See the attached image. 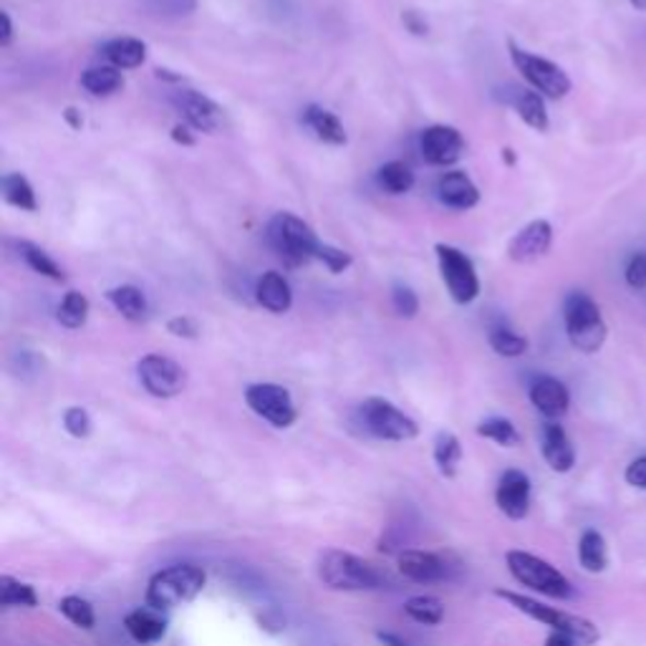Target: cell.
Wrapping results in <instances>:
<instances>
[{
    "label": "cell",
    "instance_id": "10",
    "mask_svg": "<svg viewBox=\"0 0 646 646\" xmlns=\"http://www.w3.org/2000/svg\"><path fill=\"white\" fill-rule=\"evenodd\" d=\"M137 374L142 387L157 399H172L177 397L187 384V374L182 366L162 354H147L139 359Z\"/></svg>",
    "mask_w": 646,
    "mask_h": 646
},
{
    "label": "cell",
    "instance_id": "42",
    "mask_svg": "<svg viewBox=\"0 0 646 646\" xmlns=\"http://www.w3.org/2000/svg\"><path fill=\"white\" fill-rule=\"evenodd\" d=\"M624 278H626V286L632 288V291H644L646 288V252L644 250H636L634 256L628 258Z\"/></svg>",
    "mask_w": 646,
    "mask_h": 646
},
{
    "label": "cell",
    "instance_id": "24",
    "mask_svg": "<svg viewBox=\"0 0 646 646\" xmlns=\"http://www.w3.org/2000/svg\"><path fill=\"white\" fill-rule=\"evenodd\" d=\"M579 563L589 573H604L609 569V546L599 530H583L579 540Z\"/></svg>",
    "mask_w": 646,
    "mask_h": 646
},
{
    "label": "cell",
    "instance_id": "3",
    "mask_svg": "<svg viewBox=\"0 0 646 646\" xmlns=\"http://www.w3.org/2000/svg\"><path fill=\"white\" fill-rule=\"evenodd\" d=\"M207 575L195 563H177L152 575L147 586V606L157 611H170L190 604L205 589Z\"/></svg>",
    "mask_w": 646,
    "mask_h": 646
},
{
    "label": "cell",
    "instance_id": "33",
    "mask_svg": "<svg viewBox=\"0 0 646 646\" xmlns=\"http://www.w3.org/2000/svg\"><path fill=\"white\" fill-rule=\"evenodd\" d=\"M405 611H407V616L412 618V622L424 624V626H438V624H442V618H444L442 601L434 599V596L407 599Z\"/></svg>",
    "mask_w": 646,
    "mask_h": 646
},
{
    "label": "cell",
    "instance_id": "32",
    "mask_svg": "<svg viewBox=\"0 0 646 646\" xmlns=\"http://www.w3.org/2000/svg\"><path fill=\"white\" fill-rule=\"evenodd\" d=\"M477 434L485 440H493L500 448H515L520 444V434L515 430V424L505 417H487L477 424Z\"/></svg>",
    "mask_w": 646,
    "mask_h": 646
},
{
    "label": "cell",
    "instance_id": "43",
    "mask_svg": "<svg viewBox=\"0 0 646 646\" xmlns=\"http://www.w3.org/2000/svg\"><path fill=\"white\" fill-rule=\"evenodd\" d=\"M626 485H632L634 491H646V455L634 457L624 470Z\"/></svg>",
    "mask_w": 646,
    "mask_h": 646
},
{
    "label": "cell",
    "instance_id": "44",
    "mask_svg": "<svg viewBox=\"0 0 646 646\" xmlns=\"http://www.w3.org/2000/svg\"><path fill=\"white\" fill-rule=\"evenodd\" d=\"M168 331L177 338H197L200 326H197V321L190 319V316H174L168 323Z\"/></svg>",
    "mask_w": 646,
    "mask_h": 646
},
{
    "label": "cell",
    "instance_id": "19",
    "mask_svg": "<svg viewBox=\"0 0 646 646\" xmlns=\"http://www.w3.org/2000/svg\"><path fill=\"white\" fill-rule=\"evenodd\" d=\"M125 628L137 644H157L164 639V634H168V618L162 616V611H157L152 606L134 609L127 614Z\"/></svg>",
    "mask_w": 646,
    "mask_h": 646
},
{
    "label": "cell",
    "instance_id": "36",
    "mask_svg": "<svg viewBox=\"0 0 646 646\" xmlns=\"http://www.w3.org/2000/svg\"><path fill=\"white\" fill-rule=\"evenodd\" d=\"M21 250H23L25 263H29L33 270H36L39 276H46V278H51V281H56V283L66 281L64 270H61V266L56 263L54 258L49 256L46 250H41V248H36V246H31V243H23Z\"/></svg>",
    "mask_w": 646,
    "mask_h": 646
},
{
    "label": "cell",
    "instance_id": "49",
    "mask_svg": "<svg viewBox=\"0 0 646 646\" xmlns=\"http://www.w3.org/2000/svg\"><path fill=\"white\" fill-rule=\"evenodd\" d=\"M377 639H379L384 646H409V642H405V639H401V636H397V634H384V632H379V634H377Z\"/></svg>",
    "mask_w": 646,
    "mask_h": 646
},
{
    "label": "cell",
    "instance_id": "30",
    "mask_svg": "<svg viewBox=\"0 0 646 646\" xmlns=\"http://www.w3.org/2000/svg\"><path fill=\"white\" fill-rule=\"evenodd\" d=\"M0 604L6 609H36L39 596L29 583L13 579V575H3L0 579Z\"/></svg>",
    "mask_w": 646,
    "mask_h": 646
},
{
    "label": "cell",
    "instance_id": "14",
    "mask_svg": "<svg viewBox=\"0 0 646 646\" xmlns=\"http://www.w3.org/2000/svg\"><path fill=\"white\" fill-rule=\"evenodd\" d=\"M530 477L523 470H505L500 480H497L495 503L510 520H523L530 513Z\"/></svg>",
    "mask_w": 646,
    "mask_h": 646
},
{
    "label": "cell",
    "instance_id": "53",
    "mask_svg": "<svg viewBox=\"0 0 646 646\" xmlns=\"http://www.w3.org/2000/svg\"><path fill=\"white\" fill-rule=\"evenodd\" d=\"M503 160L508 164H515V152L510 150V147H508V150H503Z\"/></svg>",
    "mask_w": 646,
    "mask_h": 646
},
{
    "label": "cell",
    "instance_id": "26",
    "mask_svg": "<svg viewBox=\"0 0 646 646\" xmlns=\"http://www.w3.org/2000/svg\"><path fill=\"white\" fill-rule=\"evenodd\" d=\"M111 305L125 316L127 321H144L147 319V299L137 286H117L107 293Z\"/></svg>",
    "mask_w": 646,
    "mask_h": 646
},
{
    "label": "cell",
    "instance_id": "16",
    "mask_svg": "<svg viewBox=\"0 0 646 646\" xmlns=\"http://www.w3.org/2000/svg\"><path fill=\"white\" fill-rule=\"evenodd\" d=\"M174 104H177L182 117H185L187 127L195 129V132L209 134V132H215L217 127H220L223 111L213 99H207L205 94L192 91V89L177 91V96H174Z\"/></svg>",
    "mask_w": 646,
    "mask_h": 646
},
{
    "label": "cell",
    "instance_id": "29",
    "mask_svg": "<svg viewBox=\"0 0 646 646\" xmlns=\"http://www.w3.org/2000/svg\"><path fill=\"white\" fill-rule=\"evenodd\" d=\"M462 460V444L452 432H440L434 440V465L442 477H455Z\"/></svg>",
    "mask_w": 646,
    "mask_h": 646
},
{
    "label": "cell",
    "instance_id": "17",
    "mask_svg": "<svg viewBox=\"0 0 646 646\" xmlns=\"http://www.w3.org/2000/svg\"><path fill=\"white\" fill-rule=\"evenodd\" d=\"M530 401L540 414L551 422H558L571 407V391L561 379L538 377L530 384Z\"/></svg>",
    "mask_w": 646,
    "mask_h": 646
},
{
    "label": "cell",
    "instance_id": "45",
    "mask_svg": "<svg viewBox=\"0 0 646 646\" xmlns=\"http://www.w3.org/2000/svg\"><path fill=\"white\" fill-rule=\"evenodd\" d=\"M401 23H405L407 29L414 33V36H427V29H430V25H427V21L417 11H405V15H401Z\"/></svg>",
    "mask_w": 646,
    "mask_h": 646
},
{
    "label": "cell",
    "instance_id": "47",
    "mask_svg": "<svg viewBox=\"0 0 646 646\" xmlns=\"http://www.w3.org/2000/svg\"><path fill=\"white\" fill-rule=\"evenodd\" d=\"M0 25H3V31H0V46H11V41H13V23H11V15H8V13H0Z\"/></svg>",
    "mask_w": 646,
    "mask_h": 646
},
{
    "label": "cell",
    "instance_id": "22",
    "mask_svg": "<svg viewBox=\"0 0 646 646\" xmlns=\"http://www.w3.org/2000/svg\"><path fill=\"white\" fill-rule=\"evenodd\" d=\"M303 125L309 127L313 137L321 139L323 144H331V147L346 144V129H344L342 121H338V117L331 115L329 109L316 107V104L305 107L303 109Z\"/></svg>",
    "mask_w": 646,
    "mask_h": 646
},
{
    "label": "cell",
    "instance_id": "37",
    "mask_svg": "<svg viewBox=\"0 0 646 646\" xmlns=\"http://www.w3.org/2000/svg\"><path fill=\"white\" fill-rule=\"evenodd\" d=\"M58 611L68 618V622H72L78 628H94V624H96L94 606L86 599H82V596H66V599H61Z\"/></svg>",
    "mask_w": 646,
    "mask_h": 646
},
{
    "label": "cell",
    "instance_id": "39",
    "mask_svg": "<svg viewBox=\"0 0 646 646\" xmlns=\"http://www.w3.org/2000/svg\"><path fill=\"white\" fill-rule=\"evenodd\" d=\"M64 430L76 440H84L91 434V417L82 407H68L64 412Z\"/></svg>",
    "mask_w": 646,
    "mask_h": 646
},
{
    "label": "cell",
    "instance_id": "2",
    "mask_svg": "<svg viewBox=\"0 0 646 646\" xmlns=\"http://www.w3.org/2000/svg\"><path fill=\"white\" fill-rule=\"evenodd\" d=\"M563 321L569 342L581 354H596L604 348L609 326L604 316H601L599 303L591 295L573 291L563 303Z\"/></svg>",
    "mask_w": 646,
    "mask_h": 646
},
{
    "label": "cell",
    "instance_id": "31",
    "mask_svg": "<svg viewBox=\"0 0 646 646\" xmlns=\"http://www.w3.org/2000/svg\"><path fill=\"white\" fill-rule=\"evenodd\" d=\"M377 182L384 192H389V195H405V192L414 187V172L409 170L405 162L395 160L379 168Z\"/></svg>",
    "mask_w": 646,
    "mask_h": 646
},
{
    "label": "cell",
    "instance_id": "18",
    "mask_svg": "<svg viewBox=\"0 0 646 646\" xmlns=\"http://www.w3.org/2000/svg\"><path fill=\"white\" fill-rule=\"evenodd\" d=\"M540 450H543V460L548 462V467L553 470L558 475L571 473L575 467V448L569 434L558 422H548L543 424V440H540Z\"/></svg>",
    "mask_w": 646,
    "mask_h": 646
},
{
    "label": "cell",
    "instance_id": "27",
    "mask_svg": "<svg viewBox=\"0 0 646 646\" xmlns=\"http://www.w3.org/2000/svg\"><path fill=\"white\" fill-rule=\"evenodd\" d=\"M82 86L91 96H111L125 86L117 66H91L82 74Z\"/></svg>",
    "mask_w": 646,
    "mask_h": 646
},
{
    "label": "cell",
    "instance_id": "5",
    "mask_svg": "<svg viewBox=\"0 0 646 646\" xmlns=\"http://www.w3.org/2000/svg\"><path fill=\"white\" fill-rule=\"evenodd\" d=\"M508 561V571L520 586L540 593V596L556 599V601H569L573 599V586L566 575L551 566L543 558L526 553V551H510L505 556Z\"/></svg>",
    "mask_w": 646,
    "mask_h": 646
},
{
    "label": "cell",
    "instance_id": "12",
    "mask_svg": "<svg viewBox=\"0 0 646 646\" xmlns=\"http://www.w3.org/2000/svg\"><path fill=\"white\" fill-rule=\"evenodd\" d=\"M553 246V225L548 220H532L523 228L508 246V258L513 263L530 266L546 258Z\"/></svg>",
    "mask_w": 646,
    "mask_h": 646
},
{
    "label": "cell",
    "instance_id": "13",
    "mask_svg": "<svg viewBox=\"0 0 646 646\" xmlns=\"http://www.w3.org/2000/svg\"><path fill=\"white\" fill-rule=\"evenodd\" d=\"M419 150H422L424 160L434 164V168H450L465 152V139H462L455 127L438 125L424 129L422 139H419Z\"/></svg>",
    "mask_w": 646,
    "mask_h": 646
},
{
    "label": "cell",
    "instance_id": "35",
    "mask_svg": "<svg viewBox=\"0 0 646 646\" xmlns=\"http://www.w3.org/2000/svg\"><path fill=\"white\" fill-rule=\"evenodd\" d=\"M491 346L495 354L505 356V359H518V356L528 352V338L515 334L513 329L497 326L491 331Z\"/></svg>",
    "mask_w": 646,
    "mask_h": 646
},
{
    "label": "cell",
    "instance_id": "28",
    "mask_svg": "<svg viewBox=\"0 0 646 646\" xmlns=\"http://www.w3.org/2000/svg\"><path fill=\"white\" fill-rule=\"evenodd\" d=\"M3 197L8 205L23 209V213H36L39 209L36 192H33L31 182L19 172H11L3 177Z\"/></svg>",
    "mask_w": 646,
    "mask_h": 646
},
{
    "label": "cell",
    "instance_id": "21",
    "mask_svg": "<svg viewBox=\"0 0 646 646\" xmlns=\"http://www.w3.org/2000/svg\"><path fill=\"white\" fill-rule=\"evenodd\" d=\"M256 299L270 313H288L293 305L291 283H288L286 276L278 273V270H268V273L258 278Z\"/></svg>",
    "mask_w": 646,
    "mask_h": 646
},
{
    "label": "cell",
    "instance_id": "11",
    "mask_svg": "<svg viewBox=\"0 0 646 646\" xmlns=\"http://www.w3.org/2000/svg\"><path fill=\"white\" fill-rule=\"evenodd\" d=\"M246 401L252 412L278 427V430H288L299 419L291 391L278 387V384H250L246 389Z\"/></svg>",
    "mask_w": 646,
    "mask_h": 646
},
{
    "label": "cell",
    "instance_id": "41",
    "mask_svg": "<svg viewBox=\"0 0 646 646\" xmlns=\"http://www.w3.org/2000/svg\"><path fill=\"white\" fill-rule=\"evenodd\" d=\"M316 260H321V263L326 266L331 273H344V270L352 266V256H348V252L342 250V248L329 246V243H321L319 252H316Z\"/></svg>",
    "mask_w": 646,
    "mask_h": 646
},
{
    "label": "cell",
    "instance_id": "8",
    "mask_svg": "<svg viewBox=\"0 0 646 646\" xmlns=\"http://www.w3.org/2000/svg\"><path fill=\"white\" fill-rule=\"evenodd\" d=\"M359 417L364 430L374 434V438L387 440V442H409L419 434L417 422L409 414L397 409L391 401L372 397L359 407Z\"/></svg>",
    "mask_w": 646,
    "mask_h": 646
},
{
    "label": "cell",
    "instance_id": "7",
    "mask_svg": "<svg viewBox=\"0 0 646 646\" xmlns=\"http://www.w3.org/2000/svg\"><path fill=\"white\" fill-rule=\"evenodd\" d=\"M510 46V58H513V66L518 68L520 76L526 78V82L532 86V91L548 96V99H563V96H569L573 84L569 74L563 72L561 66L553 64V61H548L543 56H536L530 54V51L520 49L518 43H508Z\"/></svg>",
    "mask_w": 646,
    "mask_h": 646
},
{
    "label": "cell",
    "instance_id": "20",
    "mask_svg": "<svg viewBox=\"0 0 646 646\" xmlns=\"http://www.w3.org/2000/svg\"><path fill=\"white\" fill-rule=\"evenodd\" d=\"M438 197L452 209H470L480 203V190L465 172H448L438 180Z\"/></svg>",
    "mask_w": 646,
    "mask_h": 646
},
{
    "label": "cell",
    "instance_id": "23",
    "mask_svg": "<svg viewBox=\"0 0 646 646\" xmlns=\"http://www.w3.org/2000/svg\"><path fill=\"white\" fill-rule=\"evenodd\" d=\"M510 104L530 129H536V132H548L551 119H548L543 94L530 89H515V94L510 96Z\"/></svg>",
    "mask_w": 646,
    "mask_h": 646
},
{
    "label": "cell",
    "instance_id": "25",
    "mask_svg": "<svg viewBox=\"0 0 646 646\" xmlns=\"http://www.w3.org/2000/svg\"><path fill=\"white\" fill-rule=\"evenodd\" d=\"M104 56L109 58L111 66H117L119 72H125V68H137L144 64L147 58V46L144 41L132 39V36H121L109 41L107 46H104Z\"/></svg>",
    "mask_w": 646,
    "mask_h": 646
},
{
    "label": "cell",
    "instance_id": "50",
    "mask_svg": "<svg viewBox=\"0 0 646 646\" xmlns=\"http://www.w3.org/2000/svg\"><path fill=\"white\" fill-rule=\"evenodd\" d=\"M157 78H164V82H174V84L182 82V76L170 74V68H157Z\"/></svg>",
    "mask_w": 646,
    "mask_h": 646
},
{
    "label": "cell",
    "instance_id": "15",
    "mask_svg": "<svg viewBox=\"0 0 646 646\" xmlns=\"http://www.w3.org/2000/svg\"><path fill=\"white\" fill-rule=\"evenodd\" d=\"M397 563H399L401 575L414 583L448 581L452 571L448 558L432 551H401Z\"/></svg>",
    "mask_w": 646,
    "mask_h": 646
},
{
    "label": "cell",
    "instance_id": "34",
    "mask_svg": "<svg viewBox=\"0 0 646 646\" xmlns=\"http://www.w3.org/2000/svg\"><path fill=\"white\" fill-rule=\"evenodd\" d=\"M89 319V299L78 291H68L58 305V321L66 329H82Z\"/></svg>",
    "mask_w": 646,
    "mask_h": 646
},
{
    "label": "cell",
    "instance_id": "46",
    "mask_svg": "<svg viewBox=\"0 0 646 646\" xmlns=\"http://www.w3.org/2000/svg\"><path fill=\"white\" fill-rule=\"evenodd\" d=\"M192 127H182V125H177L172 129V139L177 144H185V147H195V134L190 132Z\"/></svg>",
    "mask_w": 646,
    "mask_h": 646
},
{
    "label": "cell",
    "instance_id": "52",
    "mask_svg": "<svg viewBox=\"0 0 646 646\" xmlns=\"http://www.w3.org/2000/svg\"><path fill=\"white\" fill-rule=\"evenodd\" d=\"M628 3H632V8H634V11H639V13H646V0H628Z\"/></svg>",
    "mask_w": 646,
    "mask_h": 646
},
{
    "label": "cell",
    "instance_id": "6",
    "mask_svg": "<svg viewBox=\"0 0 646 646\" xmlns=\"http://www.w3.org/2000/svg\"><path fill=\"white\" fill-rule=\"evenodd\" d=\"M268 243L291 268H299L303 263H309V260H316V252L321 246L316 233H313L301 217H295L291 213H278L273 220L268 223Z\"/></svg>",
    "mask_w": 646,
    "mask_h": 646
},
{
    "label": "cell",
    "instance_id": "51",
    "mask_svg": "<svg viewBox=\"0 0 646 646\" xmlns=\"http://www.w3.org/2000/svg\"><path fill=\"white\" fill-rule=\"evenodd\" d=\"M66 119L72 121V127H74V129H82V119L76 117V109H66Z\"/></svg>",
    "mask_w": 646,
    "mask_h": 646
},
{
    "label": "cell",
    "instance_id": "38",
    "mask_svg": "<svg viewBox=\"0 0 646 646\" xmlns=\"http://www.w3.org/2000/svg\"><path fill=\"white\" fill-rule=\"evenodd\" d=\"M147 8H150V13L162 15V19H185V15L195 13L197 0H150Z\"/></svg>",
    "mask_w": 646,
    "mask_h": 646
},
{
    "label": "cell",
    "instance_id": "1",
    "mask_svg": "<svg viewBox=\"0 0 646 646\" xmlns=\"http://www.w3.org/2000/svg\"><path fill=\"white\" fill-rule=\"evenodd\" d=\"M495 596L508 601V604L515 611H520V614H526L530 618H536V622H540V624L551 626V632L571 634L573 639L579 642V646H596L601 639L599 626L579 614H569V611H561L556 606H546L536 599L523 596V593H515V591H505V589H495Z\"/></svg>",
    "mask_w": 646,
    "mask_h": 646
},
{
    "label": "cell",
    "instance_id": "48",
    "mask_svg": "<svg viewBox=\"0 0 646 646\" xmlns=\"http://www.w3.org/2000/svg\"><path fill=\"white\" fill-rule=\"evenodd\" d=\"M546 646H579V642H575L571 634L551 632V634H548V639H546Z\"/></svg>",
    "mask_w": 646,
    "mask_h": 646
},
{
    "label": "cell",
    "instance_id": "9",
    "mask_svg": "<svg viewBox=\"0 0 646 646\" xmlns=\"http://www.w3.org/2000/svg\"><path fill=\"white\" fill-rule=\"evenodd\" d=\"M434 252H438L442 281L444 286H448L452 301L473 303L480 295V281H477L473 260H470L462 250L452 246H442V243L434 248Z\"/></svg>",
    "mask_w": 646,
    "mask_h": 646
},
{
    "label": "cell",
    "instance_id": "4",
    "mask_svg": "<svg viewBox=\"0 0 646 646\" xmlns=\"http://www.w3.org/2000/svg\"><path fill=\"white\" fill-rule=\"evenodd\" d=\"M321 581L334 591H377L387 575L377 566L346 551H326L319 563Z\"/></svg>",
    "mask_w": 646,
    "mask_h": 646
},
{
    "label": "cell",
    "instance_id": "40",
    "mask_svg": "<svg viewBox=\"0 0 646 646\" xmlns=\"http://www.w3.org/2000/svg\"><path fill=\"white\" fill-rule=\"evenodd\" d=\"M391 303H395V311L401 319H414L419 311L417 293L405 283H397L395 288H391Z\"/></svg>",
    "mask_w": 646,
    "mask_h": 646
}]
</instances>
